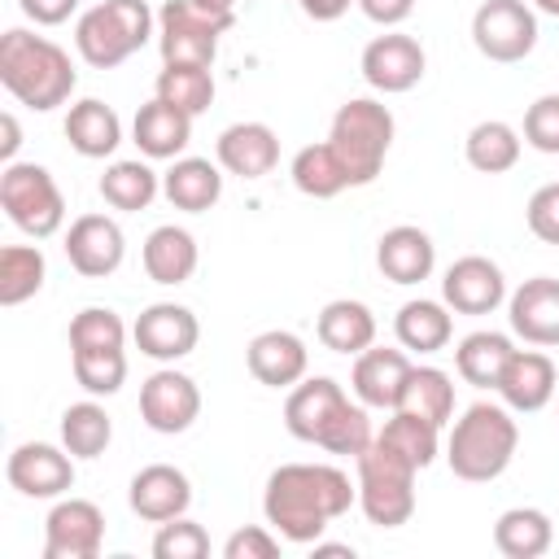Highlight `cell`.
I'll use <instances>...</instances> for the list:
<instances>
[{"label":"cell","mask_w":559,"mask_h":559,"mask_svg":"<svg viewBox=\"0 0 559 559\" xmlns=\"http://www.w3.org/2000/svg\"><path fill=\"white\" fill-rule=\"evenodd\" d=\"M105 546V515L87 498H61L44 520V559H96Z\"/></svg>","instance_id":"13"},{"label":"cell","mask_w":559,"mask_h":559,"mask_svg":"<svg viewBox=\"0 0 559 559\" xmlns=\"http://www.w3.org/2000/svg\"><path fill=\"white\" fill-rule=\"evenodd\" d=\"M542 13H550V17H559V0H533Z\"/></svg>","instance_id":"52"},{"label":"cell","mask_w":559,"mask_h":559,"mask_svg":"<svg viewBox=\"0 0 559 559\" xmlns=\"http://www.w3.org/2000/svg\"><path fill=\"white\" fill-rule=\"evenodd\" d=\"M140 258H144V275L153 284H188L201 253H197V236L188 227L166 223V227H153L148 231Z\"/></svg>","instance_id":"29"},{"label":"cell","mask_w":559,"mask_h":559,"mask_svg":"<svg viewBox=\"0 0 559 559\" xmlns=\"http://www.w3.org/2000/svg\"><path fill=\"white\" fill-rule=\"evenodd\" d=\"M515 445H520V424L511 419V406L507 402H472L450 428L445 463L459 480L489 485L511 467Z\"/></svg>","instance_id":"4"},{"label":"cell","mask_w":559,"mask_h":559,"mask_svg":"<svg viewBox=\"0 0 559 559\" xmlns=\"http://www.w3.org/2000/svg\"><path fill=\"white\" fill-rule=\"evenodd\" d=\"M153 555H157V559H205V555H210V533H205L197 520L175 515V520L157 524Z\"/></svg>","instance_id":"42"},{"label":"cell","mask_w":559,"mask_h":559,"mask_svg":"<svg viewBox=\"0 0 559 559\" xmlns=\"http://www.w3.org/2000/svg\"><path fill=\"white\" fill-rule=\"evenodd\" d=\"M441 301L454 314H493L507 301V275L493 258L467 253V258L450 262V271L441 280Z\"/></svg>","instance_id":"16"},{"label":"cell","mask_w":559,"mask_h":559,"mask_svg":"<svg viewBox=\"0 0 559 559\" xmlns=\"http://www.w3.org/2000/svg\"><path fill=\"white\" fill-rule=\"evenodd\" d=\"M314 336H319L323 349L358 358L367 345H376V314H371V306H362L354 297H336L319 310Z\"/></svg>","instance_id":"27"},{"label":"cell","mask_w":559,"mask_h":559,"mask_svg":"<svg viewBox=\"0 0 559 559\" xmlns=\"http://www.w3.org/2000/svg\"><path fill=\"white\" fill-rule=\"evenodd\" d=\"M284 428L297 441L323 445L328 454H354V459L376 441L367 406L349 402L332 376H310V380L293 384V393L284 402Z\"/></svg>","instance_id":"2"},{"label":"cell","mask_w":559,"mask_h":559,"mask_svg":"<svg viewBox=\"0 0 559 559\" xmlns=\"http://www.w3.org/2000/svg\"><path fill=\"white\" fill-rule=\"evenodd\" d=\"M192 4H201L210 13H236V0H192Z\"/></svg>","instance_id":"50"},{"label":"cell","mask_w":559,"mask_h":559,"mask_svg":"<svg viewBox=\"0 0 559 559\" xmlns=\"http://www.w3.org/2000/svg\"><path fill=\"white\" fill-rule=\"evenodd\" d=\"M245 362H249V376L266 389H293L297 380H306V367H310V349L297 332L288 328H271V332H258L245 349Z\"/></svg>","instance_id":"20"},{"label":"cell","mask_w":559,"mask_h":559,"mask_svg":"<svg viewBox=\"0 0 559 559\" xmlns=\"http://www.w3.org/2000/svg\"><path fill=\"white\" fill-rule=\"evenodd\" d=\"M0 83L17 105L48 114V109L70 100L79 74H74L70 52L61 44L13 26L0 35Z\"/></svg>","instance_id":"3"},{"label":"cell","mask_w":559,"mask_h":559,"mask_svg":"<svg viewBox=\"0 0 559 559\" xmlns=\"http://www.w3.org/2000/svg\"><path fill=\"white\" fill-rule=\"evenodd\" d=\"M376 266H380V275L393 280V284H419V280H428L432 266H437V245H432V236H428L424 227L397 223V227H389V231L380 236V245H376Z\"/></svg>","instance_id":"24"},{"label":"cell","mask_w":559,"mask_h":559,"mask_svg":"<svg viewBox=\"0 0 559 559\" xmlns=\"http://www.w3.org/2000/svg\"><path fill=\"white\" fill-rule=\"evenodd\" d=\"M236 13H210L192 0H166L157 13V48L162 66H214L218 35L231 31Z\"/></svg>","instance_id":"10"},{"label":"cell","mask_w":559,"mask_h":559,"mask_svg":"<svg viewBox=\"0 0 559 559\" xmlns=\"http://www.w3.org/2000/svg\"><path fill=\"white\" fill-rule=\"evenodd\" d=\"M376 26H397V22H406L411 17V9H415V0H354Z\"/></svg>","instance_id":"47"},{"label":"cell","mask_w":559,"mask_h":559,"mask_svg":"<svg viewBox=\"0 0 559 559\" xmlns=\"http://www.w3.org/2000/svg\"><path fill=\"white\" fill-rule=\"evenodd\" d=\"M157 192H162V175H157L148 162H114V166H105V175H100V197H105V205L127 210V214L148 210Z\"/></svg>","instance_id":"37"},{"label":"cell","mask_w":559,"mask_h":559,"mask_svg":"<svg viewBox=\"0 0 559 559\" xmlns=\"http://www.w3.org/2000/svg\"><path fill=\"white\" fill-rule=\"evenodd\" d=\"M66 258L79 275L105 280L122 266L127 258V236L109 214H79L66 231Z\"/></svg>","instance_id":"18"},{"label":"cell","mask_w":559,"mask_h":559,"mask_svg":"<svg viewBox=\"0 0 559 559\" xmlns=\"http://www.w3.org/2000/svg\"><path fill=\"white\" fill-rule=\"evenodd\" d=\"M48 262L35 245H4L0 249V306H22L44 288Z\"/></svg>","instance_id":"39"},{"label":"cell","mask_w":559,"mask_h":559,"mask_svg":"<svg viewBox=\"0 0 559 559\" xmlns=\"http://www.w3.org/2000/svg\"><path fill=\"white\" fill-rule=\"evenodd\" d=\"M393 332H397V345H402V349L437 354V349L450 345V336H454V319H450V306H445V301L415 297V301H406V306L397 310Z\"/></svg>","instance_id":"31"},{"label":"cell","mask_w":559,"mask_h":559,"mask_svg":"<svg viewBox=\"0 0 559 559\" xmlns=\"http://www.w3.org/2000/svg\"><path fill=\"white\" fill-rule=\"evenodd\" d=\"M415 463L380 437L358 454V507L376 528H397L415 515Z\"/></svg>","instance_id":"8"},{"label":"cell","mask_w":559,"mask_h":559,"mask_svg":"<svg viewBox=\"0 0 559 559\" xmlns=\"http://www.w3.org/2000/svg\"><path fill=\"white\" fill-rule=\"evenodd\" d=\"M153 26H157V17H153L148 0H105V4H92L74 22V48L87 66L114 70L157 35Z\"/></svg>","instance_id":"6"},{"label":"cell","mask_w":559,"mask_h":559,"mask_svg":"<svg viewBox=\"0 0 559 559\" xmlns=\"http://www.w3.org/2000/svg\"><path fill=\"white\" fill-rule=\"evenodd\" d=\"M511 354H515V345L507 332H472L459 341L454 367L472 389H498V376H502Z\"/></svg>","instance_id":"33"},{"label":"cell","mask_w":559,"mask_h":559,"mask_svg":"<svg viewBox=\"0 0 559 559\" xmlns=\"http://www.w3.org/2000/svg\"><path fill=\"white\" fill-rule=\"evenodd\" d=\"M424 66H428V57H424L419 39H415V35H402V31L376 35V39L362 48V61H358L362 79H367L376 92H384V96L411 92V87L424 79Z\"/></svg>","instance_id":"15"},{"label":"cell","mask_w":559,"mask_h":559,"mask_svg":"<svg viewBox=\"0 0 559 559\" xmlns=\"http://www.w3.org/2000/svg\"><path fill=\"white\" fill-rule=\"evenodd\" d=\"M0 131H4V140H0V157H4V166H9V162H13V153H17V144H22L17 118H13V114H4V118H0Z\"/></svg>","instance_id":"49"},{"label":"cell","mask_w":559,"mask_h":559,"mask_svg":"<svg viewBox=\"0 0 559 559\" xmlns=\"http://www.w3.org/2000/svg\"><path fill=\"white\" fill-rule=\"evenodd\" d=\"M559 380H555V362L542 354V349H515L498 376V397L520 411V415H533L542 411L550 397H555Z\"/></svg>","instance_id":"25"},{"label":"cell","mask_w":559,"mask_h":559,"mask_svg":"<svg viewBox=\"0 0 559 559\" xmlns=\"http://www.w3.org/2000/svg\"><path fill=\"white\" fill-rule=\"evenodd\" d=\"M358 502V485L332 463H284L266 476L262 511L266 524L297 546H314L332 520Z\"/></svg>","instance_id":"1"},{"label":"cell","mask_w":559,"mask_h":559,"mask_svg":"<svg viewBox=\"0 0 559 559\" xmlns=\"http://www.w3.org/2000/svg\"><path fill=\"white\" fill-rule=\"evenodd\" d=\"M328 144L336 148L349 175V188H362L384 170V157L393 144V114L371 96H354L332 114Z\"/></svg>","instance_id":"7"},{"label":"cell","mask_w":559,"mask_h":559,"mask_svg":"<svg viewBox=\"0 0 559 559\" xmlns=\"http://www.w3.org/2000/svg\"><path fill=\"white\" fill-rule=\"evenodd\" d=\"M397 411H411V415L432 419L437 428H445L454 419V384H450V376L441 367H411Z\"/></svg>","instance_id":"38"},{"label":"cell","mask_w":559,"mask_h":559,"mask_svg":"<svg viewBox=\"0 0 559 559\" xmlns=\"http://www.w3.org/2000/svg\"><path fill=\"white\" fill-rule=\"evenodd\" d=\"M197 415H201V389L192 376L162 367L140 384V419L153 432H162V437L188 432L197 424Z\"/></svg>","instance_id":"12"},{"label":"cell","mask_w":559,"mask_h":559,"mask_svg":"<svg viewBox=\"0 0 559 559\" xmlns=\"http://www.w3.org/2000/svg\"><path fill=\"white\" fill-rule=\"evenodd\" d=\"M22 13L35 22V26H61L70 22V13L79 9V0H17Z\"/></svg>","instance_id":"46"},{"label":"cell","mask_w":559,"mask_h":559,"mask_svg":"<svg viewBox=\"0 0 559 559\" xmlns=\"http://www.w3.org/2000/svg\"><path fill=\"white\" fill-rule=\"evenodd\" d=\"M524 218H528V231H533L537 240L559 245V179H555V183H542V188L528 197Z\"/></svg>","instance_id":"44"},{"label":"cell","mask_w":559,"mask_h":559,"mask_svg":"<svg viewBox=\"0 0 559 559\" xmlns=\"http://www.w3.org/2000/svg\"><path fill=\"white\" fill-rule=\"evenodd\" d=\"M131 135H135V144H140L144 157H153V162H175V157L188 148V140H192V114H183V109H175L170 100L153 96L148 105L135 109Z\"/></svg>","instance_id":"26"},{"label":"cell","mask_w":559,"mask_h":559,"mask_svg":"<svg viewBox=\"0 0 559 559\" xmlns=\"http://www.w3.org/2000/svg\"><path fill=\"white\" fill-rule=\"evenodd\" d=\"M411 367H415V362L406 358V349H389V345L376 349V345H367V349L354 358L349 389H354V397H358L367 411H397Z\"/></svg>","instance_id":"19"},{"label":"cell","mask_w":559,"mask_h":559,"mask_svg":"<svg viewBox=\"0 0 559 559\" xmlns=\"http://www.w3.org/2000/svg\"><path fill=\"white\" fill-rule=\"evenodd\" d=\"M555 542V524L537 507H511L493 524V546L507 559H542Z\"/></svg>","instance_id":"32"},{"label":"cell","mask_w":559,"mask_h":559,"mask_svg":"<svg viewBox=\"0 0 559 559\" xmlns=\"http://www.w3.org/2000/svg\"><path fill=\"white\" fill-rule=\"evenodd\" d=\"M4 476L22 498H61L66 489H74V454L66 445L22 441L9 454Z\"/></svg>","instance_id":"14"},{"label":"cell","mask_w":559,"mask_h":559,"mask_svg":"<svg viewBox=\"0 0 559 559\" xmlns=\"http://www.w3.org/2000/svg\"><path fill=\"white\" fill-rule=\"evenodd\" d=\"M114 441V419L100 402H74L61 411V445L74 454V459H100Z\"/></svg>","instance_id":"35"},{"label":"cell","mask_w":559,"mask_h":559,"mask_svg":"<svg viewBox=\"0 0 559 559\" xmlns=\"http://www.w3.org/2000/svg\"><path fill=\"white\" fill-rule=\"evenodd\" d=\"M127 502L140 520L148 524H166L175 515H188L192 507V480L170 467V463H148L131 476V489H127Z\"/></svg>","instance_id":"21"},{"label":"cell","mask_w":559,"mask_h":559,"mask_svg":"<svg viewBox=\"0 0 559 559\" xmlns=\"http://www.w3.org/2000/svg\"><path fill=\"white\" fill-rule=\"evenodd\" d=\"M162 197L175 205V210H188V214H205L218 205L223 197V175L210 157H175L170 170L162 175Z\"/></svg>","instance_id":"28"},{"label":"cell","mask_w":559,"mask_h":559,"mask_svg":"<svg viewBox=\"0 0 559 559\" xmlns=\"http://www.w3.org/2000/svg\"><path fill=\"white\" fill-rule=\"evenodd\" d=\"M376 437H380L389 450H397L402 459H411L415 467H428V463L437 459V450H441V428H437L432 419L411 415V411H393Z\"/></svg>","instance_id":"40"},{"label":"cell","mask_w":559,"mask_h":559,"mask_svg":"<svg viewBox=\"0 0 559 559\" xmlns=\"http://www.w3.org/2000/svg\"><path fill=\"white\" fill-rule=\"evenodd\" d=\"M354 0H301V13L314 22H336Z\"/></svg>","instance_id":"48"},{"label":"cell","mask_w":559,"mask_h":559,"mask_svg":"<svg viewBox=\"0 0 559 559\" xmlns=\"http://www.w3.org/2000/svg\"><path fill=\"white\" fill-rule=\"evenodd\" d=\"M131 336H135L140 354H148V358H157V362H179V358H188V354L197 349L201 323H197V314H192L188 306H179V301H153L148 310H140Z\"/></svg>","instance_id":"17"},{"label":"cell","mask_w":559,"mask_h":559,"mask_svg":"<svg viewBox=\"0 0 559 559\" xmlns=\"http://www.w3.org/2000/svg\"><path fill=\"white\" fill-rule=\"evenodd\" d=\"M0 205L9 223L31 240H48L66 223V197L48 175V166H35V162H9L0 170Z\"/></svg>","instance_id":"9"},{"label":"cell","mask_w":559,"mask_h":559,"mask_svg":"<svg viewBox=\"0 0 559 559\" xmlns=\"http://www.w3.org/2000/svg\"><path fill=\"white\" fill-rule=\"evenodd\" d=\"M472 44L498 66H515L537 48V13L524 0H485L472 13Z\"/></svg>","instance_id":"11"},{"label":"cell","mask_w":559,"mask_h":559,"mask_svg":"<svg viewBox=\"0 0 559 559\" xmlns=\"http://www.w3.org/2000/svg\"><path fill=\"white\" fill-rule=\"evenodd\" d=\"M214 157L227 175H240V179H262L275 170L280 162V135L266 127V122H231L218 144H214Z\"/></svg>","instance_id":"23"},{"label":"cell","mask_w":559,"mask_h":559,"mask_svg":"<svg viewBox=\"0 0 559 559\" xmlns=\"http://www.w3.org/2000/svg\"><path fill=\"white\" fill-rule=\"evenodd\" d=\"M524 144L559 157V92H546L524 109Z\"/></svg>","instance_id":"43"},{"label":"cell","mask_w":559,"mask_h":559,"mask_svg":"<svg viewBox=\"0 0 559 559\" xmlns=\"http://www.w3.org/2000/svg\"><path fill=\"white\" fill-rule=\"evenodd\" d=\"M511 332L528 345H559V280L533 275L507 297Z\"/></svg>","instance_id":"22"},{"label":"cell","mask_w":559,"mask_h":559,"mask_svg":"<svg viewBox=\"0 0 559 559\" xmlns=\"http://www.w3.org/2000/svg\"><path fill=\"white\" fill-rule=\"evenodd\" d=\"M66 140H70V148L79 157H109L122 144V122H118V114L105 100L87 96V100H74L70 105V114H66Z\"/></svg>","instance_id":"30"},{"label":"cell","mask_w":559,"mask_h":559,"mask_svg":"<svg viewBox=\"0 0 559 559\" xmlns=\"http://www.w3.org/2000/svg\"><path fill=\"white\" fill-rule=\"evenodd\" d=\"M70 367L83 393L109 397L127 380V328L109 306H87L70 319Z\"/></svg>","instance_id":"5"},{"label":"cell","mask_w":559,"mask_h":559,"mask_svg":"<svg viewBox=\"0 0 559 559\" xmlns=\"http://www.w3.org/2000/svg\"><path fill=\"white\" fill-rule=\"evenodd\" d=\"M280 555V537L262 524H249V528H236L227 542H223V559H275Z\"/></svg>","instance_id":"45"},{"label":"cell","mask_w":559,"mask_h":559,"mask_svg":"<svg viewBox=\"0 0 559 559\" xmlns=\"http://www.w3.org/2000/svg\"><path fill=\"white\" fill-rule=\"evenodd\" d=\"M288 175H293L297 192H306V197H314V201H332L336 192L349 188V175H345V166H341V157H336V148H332L328 140L297 148Z\"/></svg>","instance_id":"36"},{"label":"cell","mask_w":559,"mask_h":559,"mask_svg":"<svg viewBox=\"0 0 559 559\" xmlns=\"http://www.w3.org/2000/svg\"><path fill=\"white\" fill-rule=\"evenodd\" d=\"M157 96L197 118V114H205L214 105V74H210V66H183V61L162 66Z\"/></svg>","instance_id":"41"},{"label":"cell","mask_w":559,"mask_h":559,"mask_svg":"<svg viewBox=\"0 0 559 559\" xmlns=\"http://www.w3.org/2000/svg\"><path fill=\"white\" fill-rule=\"evenodd\" d=\"M463 153H467V166L472 170L502 175V170H511L520 162V131L511 122H502V118H485V122H476L467 131Z\"/></svg>","instance_id":"34"},{"label":"cell","mask_w":559,"mask_h":559,"mask_svg":"<svg viewBox=\"0 0 559 559\" xmlns=\"http://www.w3.org/2000/svg\"><path fill=\"white\" fill-rule=\"evenodd\" d=\"M314 555H354V546H328V542H314Z\"/></svg>","instance_id":"51"}]
</instances>
